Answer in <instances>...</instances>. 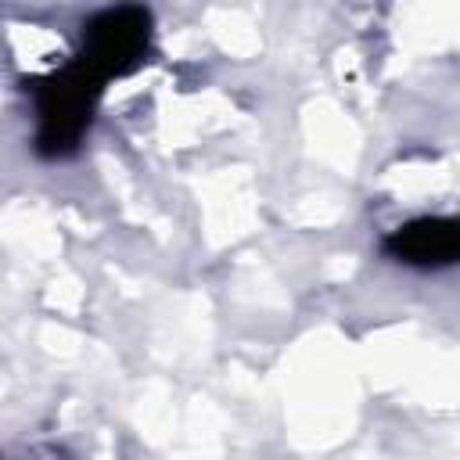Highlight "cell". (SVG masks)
I'll return each instance as SVG.
<instances>
[{
    "label": "cell",
    "instance_id": "7a4b0ae2",
    "mask_svg": "<svg viewBox=\"0 0 460 460\" xmlns=\"http://www.w3.org/2000/svg\"><path fill=\"white\" fill-rule=\"evenodd\" d=\"M151 40V14L144 7H108L83 25V50L79 58L108 83L111 75H126L147 50Z\"/></svg>",
    "mask_w": 460,
    "mask_h": 460
},
{
    "label": "cell",
    "instance_id": "3957f363",
    "mask_svg": "<svg viewBox=\"0 0 460 460\" xmlns=\"http://www.w3.org/2000/svg\"><path fill=\"white\" fill-rule=\"evenodd\" d=\"M385 252L395 262L417 270H442L460 262V219L453 216H420L395 226L385 237Z\"/></svg>",
    "mask_w": 460,
    "mask_h": 460
},
{
    "label": "cell",
    "instance_id": "6da1fadb",
    "mask_svg": "<svg viewBox=\"0 0 460 460\" xmlns=\"http://www.w3.org/2000/svg\"><path fill=\"white\" fill-rule=\"evenodd\" d=\"M101 86L104 79L79 54L65 68L43 79H32L29 93L36 101V151L40 155L58 158L79 144L93 115V104L101 97Z\"/></svg>",
    "mask_w": 460,
    "mask_h": 460
}]
</instances>
